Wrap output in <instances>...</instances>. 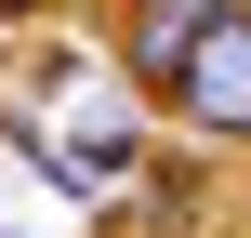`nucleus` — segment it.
<instances>
[{"label": "nucleus", "instance_id": "nucleus-1", "mask_svg": "<svg viewBox=\"0 0 251 238\" xmlns=\"http://www.w3.org/2000/svg\"><path fill=\"white\" fill-rule=\"evenodd\" d=\"M212 26H225V13H199V0H119V53H106L119 93H132V106H172Z\"/></svg>", "mask_w": 251, "mask_h": 238}, {"label": "nucleus", "instance_id": "nucleus-2", "mask_svg": "<svg viewBox=\"0 0 251 238\" xmlns=\"http://www.w3.org/2000/svg\"><path fill=\"white\" fill-rule=\"evenodd\" d=\"M172 119H185V146H251V13H225V26L199 40Z\"/></svg>", "mask_w": 251, "mask_h": 238}, {"label": "nucleus", "instance_id": "nucleus-3", "mask_svg": "<svg viewBox=\"0 0 251 238\" xmlns=\"http://www.w3.org/2000/svg\"><path fill=\"white\" fill-rule=\"evenodd\" d=\"M26 146L53 159V185H66V199H119L132 172H159L132 119H79V132H26Z\"/></svg>", "mask_w": 251, "mask_h": 238}, {"label": "nucleus", "instance_id": "nucleus-4", "mask_svg": "<svg viewBox=\"0 0 251 238\" xmlns=\"http://www.w3.org/2000/svg\"><path fill=\"white\" fill-rule=\"evenodd\" d=\"M40 13H66V0H0V26H40Z\"/></svg>", "mask_w": 251, "mask_h": 238}, {"label": "nucleus", "instance_id": "nucleus-5", "mask_svg": "<svg viewBox=\"0 0 251 238\" xmlns=\"http://www.w3.org/2000/svg\"><path fill=\"white\" fill-rule=\"evenodd\" d=\"M199 13H251V0H199Z\"/></svg>", "mask_w": 251, "mask_h": 238}]
</instances>
